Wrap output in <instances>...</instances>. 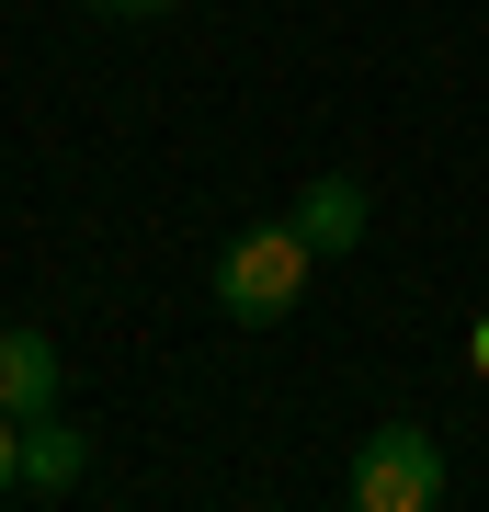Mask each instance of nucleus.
<instances>
[{"label":"nucleus","instance_id":"nucleus-1","mask_svg":"<svg viewBox=\"0 0 489 512\" xmlns=\"http://www.w3.org/2000/svg\"><path fill=\"white\" fill-rule=\"evenodd\" d=\"M308 262H319V251L296 239V217H285V228H239L228 251H217V308H228L239 330H273L296 296H308Z\"/></svg>","mask_w":489,"mask_h":512},{"label":"nucleus","instance_id":"nucleus-2","mask_svg":"<svg viewBox=\"0 0 489 512\" xmlns=\"http://www.w3.org/2000/svg\"><path fill=\"white\" fill-rule=\"evenodd\" d=\"M353 501H364V512H433V501H444V456H433V433H410V421L364 433V456H353Z\"/></svg>","mask_w":489,"mask_h":512},{"label":"nucleus","instance_id":"nucleus-3","mask_svg":"<svg viewBox=\"0 0 489 512\" xmlns=\"http://www.w3.org/2000/svg\"><path fill=\"white\" fill-rule=\"evenodd\" d=\"M364 217H376V194H364L353 171H319V183L296 194V239H308L319 262H342V251H364Z\"/></svg>","mask_w":489,"mask_h":512},{"label":"nucleus","instance_id":"nucleus-4","mask_svg":"<svg viewBox=\"0 0 489 512\" xmlns=\"http://www.w3.org/2000/svg\"><path fill=\"white\" fill-rule=\"evenodd\" d=\"M80 478H91V433L57 421V410H35V421H23V490H35V501H69Z\"/></svg>","mask_w":489,"mask_h":512},{"label":"nucleus","instance_id":"nucleus-5","mask_svg":"<svg viewBox=\"0 0 489 512\" xmlns=\"http://www.w3.org/2000/svg\"><path fill=\"white\" fill-rule=\"evenodd\" d=\"M0 410H12V421L57 410V342H46V330H0Z\"/></svg>","mask_w":489,"mask_h":512},{"label":"nucleus","instance_id":"nucleus-6","mask_svg":"<svg viewBox=\"0 0 489 512\" xmlns=\"http://www.w3.org/2000/svg\"><path fill=\"white\" fill-rule=\"evenodd\" d=\"M0 501H23V421L0 410Z\"/></svg>","mask_w":489,"mask_h":512},{"label":"nucleus","instance_id":"nucleus-7","mask_svg":"<svg viewBox=\"0 0 489 512\" xmlns=\"http://www.w3.org/2000/svg\"><path fill=\"white\" fill-rule=\"evenodd\" d=\"M91 12H171V0H91Z\"/></svg>","mask_w":489,"mask_h":512},{"label":"nucleus","instance_id":"nucleus-8","mask_svg":"<svg viewBox=\"0 0 489 512\" xmlns=\"http://www.w3.org/2000/svg\"><path fill=\"white\" fill-rule=\"evenodd\" d=\"M467 353H478V376H489V319H478V330H467Z\"/></svg>","mask_w":489,"mask_h":512}]
</instances>
